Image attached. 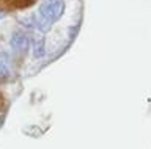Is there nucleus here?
<instances>
[{
	"instance_id": "nucleus-1",
	"label": "nucleus",
	"mask_w": 151,
	"mask_h": 149,
	"mask_svg": "<svg viewBox=\"0 0 151 149\" xmlns=\"http://www.w3.org/2000/svg\"><path fill=\"white\" fill-rule=\"evenodd\" d=\"M65 13V0H42L38 8L35 29L40 31H47L50 25L57 22Z\"/></svg>"
},
{
	"instance_id": "nucleus-2",
	"label": "nucleus",
	"mask_w": 151,
	"mask_h": 149,
	"mask_svg": "<svg viewBox=\"0 0 151 149\" xmlns=\"http://www.w3.org/2000/svg\"><path fill=\"white\" fill-rule=\"evenodd\" d=\"M30 46V41H28L27 35L22 33V31H16L11 38V47L17 52H25Z\"/></svg>"
},
{
	"instance_id": "nucleus-3",
	"label": "nucleus",
	"mask_w": 151,
	"mask_h": 149,
	"mask_svg": "<svg viewBox=\"0 0 151 149\" xmlns=\"http://www.w3.org/2000/svg\"><path fill=\"white\" fill-rule=\"evenodd\" d=\"M33 57L36 60H41V58L46 57V43L42 38L36 39L35 43H33Z\"/></svg>"
},
{
	"instance_id": "nucleus-4",
	"label": "nucleus",
	"mask_w": 151,
	"mask_h": 149,
	"mask_svg": "<svg viewBox=\"0 0 151 149\" xmlns=\"http://www.w3.org/2000/svg\"><path fill=\"white\" fill-rule=\"evenodd\" d=\"M8 78H9V69L6 68V64H3L0 61V83L6 82Z\"/></svg>"
},
{
	"instance_id": "nucleus-5",
	"label": "nucleus",
	"mask_w": 151,
	"mask_h": 149,
	"mask_svg": "<svg viewBox=\"0 0 151 149\" xmlns=\"http://www.w3.org/2000/svg\"><path fill=\"white\" fill-rule=\"evenodd\" d=\"M2 16H3V14H0V19H2Z\"/></svg>"
}]
</instances>
